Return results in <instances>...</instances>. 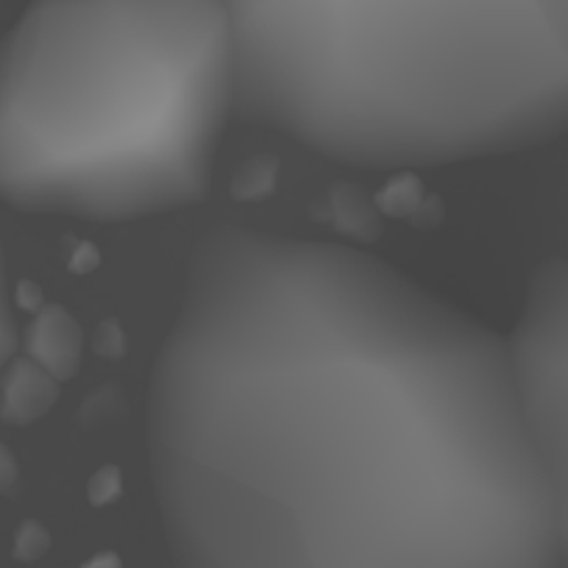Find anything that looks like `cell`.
<instances>
[{
	"label": "cell",
	"mask_w": 568,
	"mask_h": 568,
	"mask_svg": "<svg viewBox=\"0 0 568 568\" xmlns=\"http://www.w3.org/2000/svg\"><path fill=\"white\" fill-rule=\"evenodd\" d=\"M149 471L173 568H560L505 337L329 240L195 243Z\"/></svg>",
	"instance_id": "1"
},
{
	"label": "cell",
	"mask_w": 568,
	"mask_h": 568,
	"mask_svg": "<svg viewBox=\"0 0 568 568\" xmlns=\"http://www.w3.org/2000/svg\"><path fill=\"white\" fill-rule=\"evenodd\" d=\"M237 120L420 171L568 134V0H223Z\"/></svg>",
	"instance_id": "2"
},
{
	"label": "cell",
	"mask_w": 568,
	"mask_h": 568,
	"mask_svg": "<svg viewBox=\"0 0 568 568\" xmlns=\"http://www.w3.org/2000/svg\"><path fill=\"white\" fill-rule=\"evenodd\" d=\"M232 120L223 0H31L0 40V201L95 223L187 210Z\"/></svg>",
	"instance_id": "3"
},
{
	"label": "cell",
	"mask_w": 568,
	"mask_h": 568,
	"mask_svg": "<svg viewBox=\"0 0 568 568\" xmlns=\"http://www.w3.org/2000/svg\"><path fill=\"white\" fill-rule=\"evenodd\" d=\"M507 343L513 387L568 568V260L532 273Z\"/></svg>",
	"instance_id": "4"
},
{
	"label": "cell",
	"mask_w": 568,
	"mask_h": 568,
	"mask_svg": "<svg viewBox=\"0 0 568 568\" xmlns=\"http://www.w3.org/2000/svg\"><path fill=\"white\" fill-rule=\"evenodd\" d=\"M18 343H20V332H18V321H14L12 296H9L7 265H3V245H0V376H3V371H7L9 363L14 359Z\"/></svg>",
	"instance_id": "5"
},
{
	"label": "cell",
	"mask_w": 568,
	"mask_h": 568,
	"mask_svg": "<svg viewBox=\"0 0 568 568\" xmlns=\"http://www.w3.org/2000/svg\"><path fill=\"white\" fill-rule=\"evenodd\" d=\"M7 474H9V457L3 455V449H0V485H3Z\"/></svg>",
	"instance_id": "6"
}]
</instances>
